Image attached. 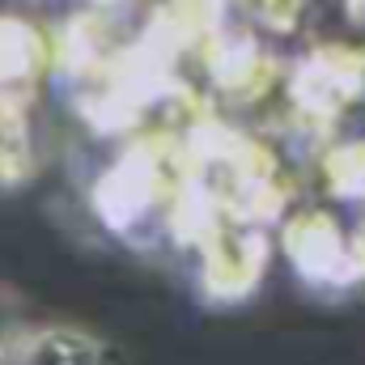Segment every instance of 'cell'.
Listing matches in <instances>:
<instances>
[{
  "label": "cell",
  "instance_id": "1",
  "mask_svg": "<svg viewBox=\"0 0 365 365\" xmlns=\"http://www.w3.org/2000/svg\"><path fill=\"white\" fill-rule=\"evenodd\" d=\"M13 365H110L102 336L73 319H34Z\"/></svg>",
  "mask_w": 365,
  "mask_h": 365
},
{
  "label": "cell",
  "instance_id": "2",
  "mask_svg": "<svg viewBox=\"0 0 365 365\" xmlns=\"http://www.w3.org/2000/svg\"><path fill=\"white\" fill-rule=\"evenodd\" d=\"M30 327H34V319H30V310H26V297H21L13 284L0 280V365L17 361V353H21Z\"/></svg>",
  "mask_w": 365,
  "mask_h": 365
}]
</instances>
